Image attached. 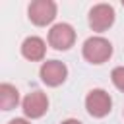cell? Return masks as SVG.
Wrapping results in <instances>:
<instances>
[{"instance_id": "cell-5", "label": "cell", "mask_w": 124, "mask_h": 124, "mask_svg": "<svg viewBox=\"0 0 124 124\" xmlns=\"http://www.w3.org/2000/svg\"><path fill=\"white\" fill-rule=\"evenodd\" d=\"M114 23V10L108 4H97L89 10V27L93 31H107Z\"/></svg>"}, {"instance_id": "cell-9", "label": "cell", "mask_w": 124, "mask_h": 124, "mask_svg": "<svg viewBox=\"0 0 124 124\" xmlns=\"http://www.w3.org/2000/svg\"><path fill=\"white\" fill-rule=\"evenodd\" d=\"M19 103V93L14 85L2 83L0 85V108L2 110H12Z\"/></svg>"}, {"instance_id": "cell-12", "label": "cell", "mask_w": 124, "mask_h": 124, "mask_svg": "<svg viewBox=\"0 0 124 124\" xmlns=\"http://www.w3.org/2000/svg\"><path fill=\"white\" fill-rule=\"evenodd\" d=\"M60 124H81V122H79V120H76V118H68V120L60 122Z\"/></svg>"}, {"instance_id": "cell-3", "label": "cell", "mask_w": 124, "mask_h": 124, "mask_svg": "<svg viewBox=\"0 0 124 124\" xmlns=\"http://www.w3.org/2000/svg\"><path fill=\"white\" fill-rule=\"evenodd\" d=\"M27 14L35 25H46L56 17V4L52 0H35L29 4Z\"/></svg>"}, {"instance_id": "cell-10", "label": "cell", "mask_w": 124, "mask_h": 124, "mask_svg": "<svg viewBox=\"0 0 124 124\" xmlns=\"http://www.w3.org/2000/svg\"><path fill=\"white\" fill-rule=\"evenodd\" d=\"M110 78H112V83L124 93V66H118V68H114L112 70V74H110Z\"/></svg>"}, {"instance_id": "cell-4", "label": "cell", "mask_w": 124, "mask_h": 124, "mask_svg": "<svg viewBox=\"0 0 124 124\" xmlns=\"http://www.w3.org/2000/svg\"><path fill=\"white\" fill-rule=\"evenodd\" d=\"M76 41V31L68 23H56L48 31V45L56 50H68Z\"/></svg>"}, {"instance_id": "cell-11", "label": "cell", "mask_w": 124, "mask_h": 124, "mask_svg": "<svg viewBox=\"0 0 124 124\" xmlns=\"http://www.w3.org/2000/svg\"><path fill=\"white\" fill-rule=\"evenodd\" d=\"M10 124H29L25 118H14V120H10Z\"/></svg>"}, {"instance_id": "cell-8", "label": "cell", "mask_w": 124, "mask_h": 124, "mask_svg": "<svg viewBox=\"0 0 124 124\" xmlns=\"http://www.w3.org/2000/svg\"><path fill=\"white\" fill-rule=\"evenodd\" d=\"M45 52H46V45H45V41L41 37H27L23 41V45H21V54L31 62L43 60Z\"/></svg>"}, {"instance_id": "cell-2", "label": "cell", "mask_w": 124, "mask_h": 124, "mask_svg": "<svg viewBox=\"0 0 124 124\" xmlns=\"http://www.w3.org/2000/svg\"><path fill=\"white\" fill-rule=\"evenodd\" d=\"M110 107H112V99H110V95L105 89H93L85 97V108L95 118L107 116L110 112Z\"/></svg>"}, {"instance_id": "cell-6", "label": "cell", "mask_w": 124, "mask_h": 124, "mask_svg": "<svg viewBox=\"0 0 124 124\" xmlns=\"http://www.w3.org/2000/svg\"><path fill=\"white\" fill-rule=\"evenodd\" d=\"M66 76H68V68L60 60H46L41 66V79L50 87H56V85L64 83Z\"/></svg>"}, {"instance_id": "cell-1", "label": "cell", "mask_w": 124, "mask_h": 124, "mask_svg": "<svg viewBox=\"0 0 124 124\" xmlns=\"http://www.w3.org/2000/svg\"><path fill=\"white\" fill-rule=\"evenodd\" d=\"M112 45L105 37H89L83 43V58L91 64H103L110 58Z\"/></svg>"}, {"instance_id": "cell-7", "label": "cell", "mask_w": 124, "mask_h": 124, "mask_svg": "<svg viewBox=\"0 0 124 124\" xmlns=\"http://www.w3.org/2000/svg\"><path fill=\"white\" fill-rule=\"evenodd\" d=\"M48 108V99L43 91H33L23 99V112L27 118H41Z\"/></svg>"}]
</instances>
